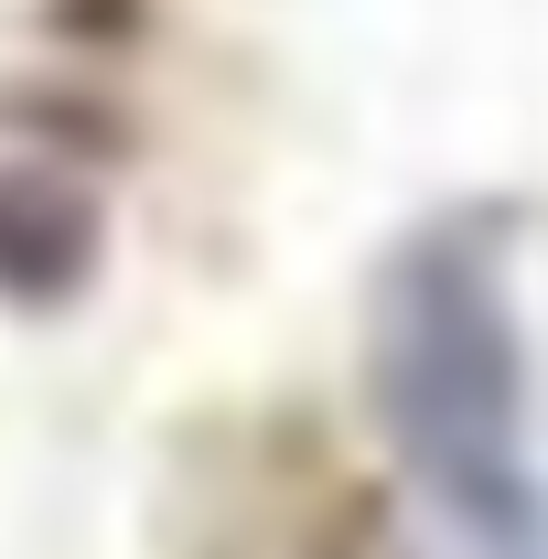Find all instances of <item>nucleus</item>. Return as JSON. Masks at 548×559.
Segmentation results:
<instances>
[{
    "label": "nucleus",
    "mask_w": 548,
    "mask_h": 559,
    "mask_svg": "<svg viewBox=\"0 0 548 559\" xmlns=\"http://www.w3.org/2000/svg\"><path fill=\"white\" fill-rule=\"evenodd\" d=\"M355 377L398 485L452 538H474L484 559H527L548 538L538 355H527L516 226L495 205L430 215L377 259Z\"/></svg>",
    "instance_id": "obj_1"
},
{
    "label": "nucleus",
    "mask_w": 548,
    "mask_h": 559,
    "mask_svg": "<svg viewBox=\"0 0 548 559\" xmlns=\"http://www.w3.org/2000/svg\"><path fill=\"white\" fill-rule=\"evenodd\" d=\"M108 259V194L55 151H0V312H65Z\"/></svg>",
    "instance_id": "obj_2"
},
{
    "label": "nucleus",
    "mask_w": 548,
    "mask_h": 559,
    "mask_svg": "<svg viewBox=\"0 0 548 559\" xmlns=\"http://www.w3.org/2000/svg\"><path fill=\"white\" fill-rule=\"evenodd\" d=\"M527 559H538V549H527Z\"/></svg>",
    "instance_id": "obj_3"
}]
</instances>
